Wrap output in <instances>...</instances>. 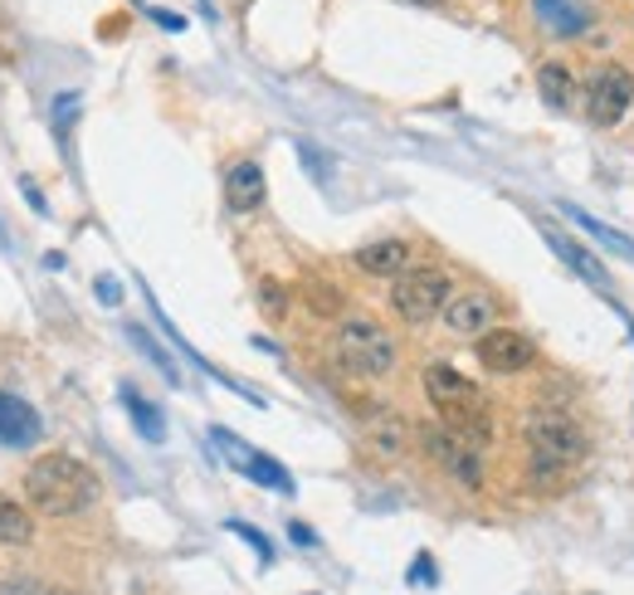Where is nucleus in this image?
I'll use <instances>...</instances> for the list:
<instances>
[{
  "instance_id": "obj_20",
  "label": "nucleus",
  "mask_w": 634,
  "mask_h": 595,
  "mask_svg": "<svg viewBox=\"0 0 634 595\" xmlns=\"http://www.w3.org/2000/svg\"><path fill=\"white\" fill-rule=\"evenodd\" d=\"M0 542H10V547H29L35 542V522H29L25 508H15L5 493H0Z\"/></svg>"
},
{
  "instance_id": "obj_11",
  "label": "nucleus",
  "mask_w": 634,
  "mask_h": 595,
  "mask_svg": "<svg viewBox=\"0 0 634 595\" xmlns=\"http://www.w3.org/2000/svg\"><path fill=\"white\" fill-rule=\"evenodd\" d=\"M357 269L371 278H400L415 269V249L405 245V239H376V245H361L357 254Z\"/></svg>"
},
{
  "instance_id": "obj_8",
  "label": "nucleus",
  "mask_w": 634,
  "mask_h": 595,
  "mask_svg": "<svg viewBox=\"0 0 634 595\" xmlns=\"http://www.w3.org/2000/svg\"><path fill=\"white\" fill-rule=\"evenodd\" d=\"M474 357L493 376H523L537 361V347H533V337H523V332H513V328H488L483 337H478Z\"/></svg>"
},
{
  "instance_id": "obj_1",
  "label": "nucleus",
  "mask_w": 634,
  "mask_h": 595,
  "mask_svg": "<svg viewBox=\"0 0 634 595\" xmlns=\"http://www.w3.org/2000/svg\"><path fill=\"white\" fill-rule=\"evenodd\" d=\"M25 498L49 517H79L98 503V478L74 454H45L25 468Z\"/></svg>"
},
{
  "instance_id": "obj_21",
  "label": "nucleus",
  "mask_w": 634,
  "mask_h": 595,
  "mask_svg": "<svg viewBox=\"0 0 634 595\" xmlns=\"http://www.w3.org/2000/svg\"><path fill=\"white\" fill-rule=\"evenodd\" d=\"M298 294H303V302H308V312H313V318H337V312H342V294L332 284H322V278H303V288H298Z\"/></svg>"
},
{
  "instance_id": "obj_29",
  "label": "nucleus",
  "mask_w": 634,
  "mask_h": 595,
  "mask_svg": "<svg viewBox=\"0 0 634 595\" xmlns=\"http://www.w3.org/2000/svg\"><path fill=\"white\" fill-rule=\"evenodd\" d=\"M157 20H162V25H166V29H181V25H186V20H181V15H166V10H157Z\"/></svg>"
},
{
  "instance_id": "obj_31",
  "label": "nucleus",
  "mask_w": 634,
  "mask_h": 595,
  "mask_svg": "<svg viewBox=\"0 0 634 595\" xmlns=\"http://www.w3.org/2000/svg\"><path fill=\"white\" fill-rule=\"evenodd\" d=\"M59 595H74V591H59Z\"/></svg>"
},
{
  "instance_id": "obj_19",
  "label": "nucleus",
  "mask_w": 634,
  "mask_h": 595,
  "mask_svg": "<svg viewBox=\"0 0 634 595\" xmlns=\"http://www.w3.org/2000/svg\"><path fill=\"white\" fill-rule=\"evenodd\" d=\"M122 405H128V415L137 420V430L147 435L152 444H162V440H166V420H162V410H157L152 401H142V395L132 391V385H122Z\"/></svg>"
},
{
  "instance_id": "obj_14",
  "label": "nucleus",
  "mask_w": 634,
  "mask_h": 595,
  "mask_svg": "<svg viewBox=\"0 0 634 595\" xmlns=\"http://www.w3.org/2000/svg\"><path fill=\"white\" fill-rule=\"evenodd\" d=\"M415 435H420V425H410V420H405V415H396V410L371 415V425H367V444L376 449L381 459H400L405 449H410Z\"/></svg>"
},
{
  "instance_id": "obj_30",
  "label": "nucleus",
  "mask_w": 634,
  "mask_h": 595,
  "mask_svg": "<svg viewBox=\"0 0 634 595\" xmlns=\"http://www.w3.org/2000/svg\"><path fill=\"white\" fill-rule=\"evenodd\" d=\"M415 5H444V0H415Z\"/></svg>"
},
{
  "instance_id": "obj_23",
  "label": "nucleus",
  "mask_w": 634,
  "mask_h": 595,
  "mask_svg": "<svg viewBox=\"0 0 634 595\" xmlns=\"http://www.w3.org/2000/svg\"><path fill=\"white\" fill-rule=\"evenodd\" d=\"M230 532H235V537H244L249 547L259 551V561H264V567H268V561H274V547H268V537H264V532H254V527H249V522H230Z\"/></svg>"
},
{
  "instance_id": "obj_3",
  "label": "nucleus",
  "mask_w": 634,
  "mask_h": 595,
  "mask_svg": "<svg viewBox=\"0 0 634 595\" xmlns=\"http://www.w3.org/2000/svg\"><path fill=\"white\" fill-rule=\"evenodd\" d=\"M337 361L357 376H386L396 367V337L376 318H342L337 322Z\"/></svg>"
},
{
  "instance_id": "obj_18",
  "label": "nucleus",
  "mask_w": 634,
  "mask_h": 595,
  "mask_svg": "<svg viewBox=\"0 0 634 595\" xmlns=\"http://www.w3.org/2000/svg\"><path fill=\"white\" fill-rule=\"evenodd\" d=\"M561 215H566L571 225H581L586 229L590 239H596V245H606L610 254H620V259H634V239H625L620 235V229H610V225H600L596 215H586V211H576V205H561Z\"/></svg>"
},
{
  "instance_id": "obj_22",
  "label": "nucleus",
  "mask_w": 634,
  "mask_h": 595,
  "mask_svg": "<svg viewBox=\"0 0 634 595\" xmlns=\"http://www.w3.org/2000/svg\"><path fill=\"white\" fill-rule=\"evenodd\" d=\"M254 294H259V308H264V318H274V322H284L288 318V288L278 284V278H259L254 284Z\"/></svg>"
},
{
  "instance_id": "obj_2",
  "label": "nucleus",
  "mask_w": 634,
  "mask_h": 595,
  "mask_svg": "<svg viewBox=\"0 0 634 595\" xmlns=\"http://www.w3.org/2000/svg\"><path fill=\"white\" fill-rule=\"evenodd\" d=\"M424 395H430V405L440 410V425H450L459 440H469L474 449L493 444V415H488L483 391H478L469 376L434 361V367H424Z\"/></svg>"
},
{
  "instance_id": "obj_16",
  "label": "nucleus",
  "mask_w": 634,
  "mask_h": 595,
  "mask_svg": "<svg viewBox=\"0 0 634 595\" xmlns=\"http://www.w3.org/2000/svg\"><path fill=\"white\" fill-rule=\"evenodd\" d=\"M537 93H542V103L552 112H571V108H576V74L552 59V64L537 69Z\"/></svg>"
},
{
  "instance_id": "obj_13",
  "label": "nucleus",
  "mask_w": 634,
  "mask_h": 595,
  "mask_svg": "<svg viewBox=\"0 0 634 595\" xmlns=\"http://www.w3.org/2000/svg\"><path fill=\"white\" fill-rule=\"evenodd\" d=\"M264 166L259 162H235L230 171H225V205H230L235 215H249L264 205Z\"/></svg>"
},
{
  "instance_id": "obj_15",
  "label": "nucleus",
  "mask_w": 634,
  "mask_h": 595,
  "mask_svg": "<svg viewBox=\"0 0 634 595\" xmlns=\"http://www.w3.org/2000/svg\"><path fill=\"white\" fill-rule=\"evenodd\" d=\"M542 235H547V245H552L557 254H561V264H571L581 278H586V284H596V288H600V284L610 278V274H606V264H600V259L590 254V249L581 245L576 235H561V229H552V225H542Z\"/></svg>"
},
{
  "instance_id": "obj_10",
  "label": "nucleus",
  "mask_w": 634,
  "mask_h": 595,
  "mask_svg": "<svg viewBox=\"0 0 634 595\" xmlns=\"http://www.w3.org/2000/svg\"><path fill=\"white\" fill-rule=\"evenodd\" d=\"M444 328L454 332V337H483L488 328H493V318H498V302L488 298V294H459V298H450L444 302Z\"/></svg>"
},
{
  "instance_id": "obj_24",
  "label": "nucleus",
  "mask_w": 634,
  "mask_h": 595,
  "mask_svg": "<svg viewBox=\"0 0 634 595\" xmlns=\"http://www.w3.org/2000/svg\"><path fill=\"white\" fill-rule=\"evenodd\" d=\"M132 337H137V342H142V352H147V357H152V361H157V367L166 371V381H181V371H176V367H171V357H166V352H162V347H157V342H152V337H147V332H142V328H132Z\"/></svg>"
},
{
  "instance_id": "obj_9",
  "label": "nucleus",
  "mask_w": 634,
  "mask_h": 595,
  "mask_svg": "<svg viewBox=\"0 0 634 595\" xmlns=\"http://www.w3.org/2000/svg\"><path fill=\"white\" fill-rule=\"evenodd\" d=\"M211 440L225 449V454L235 459L239 464V474L244 478H254V484H264V488H278V493H288V488H294V478L284 474V468H278V459H268V454H259V449H249V444H239L230 430H220V425H215L211 430Z\"/></svg>"
},
{
  "instance_id": "obj_7",
  "label": "nucleus",
  "mask_w": 634,
  "mask_h": 595,
  "mask_svg": "<svg viewBox=\"0 0 634 595\" xmlns=\"http://www.w3.org/2000/svg\"><path fill=\"white\" fill-rule=\"evenodd\" d=\"M523 435H527V449H533V454H552V459H561V464H576V459H586V449H590L586 430H581L571 415H557V410L533 415Z\"/></svg>"
},
{
  "instance_id": "obj_6",
  "label": "nucleus",
  "mask_w": 634,
  "mask_h": 595,
  "mask_svg": "<svg viewBox=\"0 0 634 595\" xmlns=\"http://www.w3.org/2000/svg\"><path fill=\"white\" fill-rule=\"evenodd\" d=\"M630 103H634V74H630V69L606 64V69H596V74H590V83H586V112H590V122H596V128H615V122H625Z\"/></svg>"
},
{
  "instance_id": "obj_28",
  "label": "nucleus",
  "mask_w": 634,
  "mask_h": 595,
  "mask_svg": "<svg viewBox=\"0 0 634 595\" xmlns=\"http://www.w3.org/2000/svg\"><path fill=\"white\" fill-rule=\"evenodd\" d=\"M98 298H103V302H118V298H122V288L112 284V278H103V284H98Z\"/></svg>"
},
{
  "instance_id": "obj_25",
  "label": "nucleus",
  "mask_w": 634,
  "mask_h": 595,
  "mask_svg": "<svg viewBox=\"0 0 634 595\" xmlns=\"http://www.w3.org/2000/svg\"><path fill=\"white\" fill-rule=\"evenodd\" d=\"M0 595H59V591L39 586V581H29V576H10V581H0Z\"/></svg>"
},
{
  "instance_id": "obj_17",
  "label": "nucleus",
  "mask_w": 634,
  "mask_h": 595,
  "mask_svg": "<svg viewBox=\"0 0 634 595\" xmlns=\"http://www.w3.org/2000/svg\"><path fill=\"white\" fill-rule=\"evenodd\" d=\"M571 484V464H561V459H552V454H533L527 459V488L533 493H561V488Z\"/></svg>"
},
{
  "instance_id": "obj_26",
  "label": "nucleus",
  "mask_w": 634,
  "mask_h": 595,
  "mask_svg": "<svg viewBox=\"0 0 634 595\" xmlns=\"http://www.w3.org/2000/svg\"><path fill=\"white\" fill-rule=\"evenodd\" d=\"M410 581H420V586H434V561H430V557H415Z\"/></svg>"
},
{
  "instance_id": "obj_5",
  "label": "nucleus",
  "mask_w": 634,
  "mask_h": 595,
  "mask_svg": "<svg viewBox=\"0 0 634 595\" xmlns=\"http://www.w3.org/2000/svg\"><path fill=\"white\" fill-rule=\"evenodd\" d=\"M420 444H424V454L454 478V484L483 488V454H478L469 440H459L450 425H420Z\"/></svg>"
},
{
  "instance_id": "obj_27",
  "label": "nucleus",
  "mask_w": 634,
  "mask_h": 595,
  "mask_svg": "<svg viewBox=\"0 0 634 595\" xmlns=\"http://www.w3.org/2000/svg\"><path fill=\"white\" fill-rule=\"evenodd\" d=\"M288 537H294V542H303V547H318L313 527H303V522H288Z\"/></svg>"
},
{
  "instance_id": "obj_32",
  "label": "nucleus",
  "mask_w": 634,
  "mask_h": 595,
  "mask_svg": "<svg viewBox=\"0 0 634 595\" xmlns=\"http://www.w3.org/2000/svg\"><path fill=\"white\" fill-rule=\"evenodd\" d=\"M630 332H634V318H630Z\"/></svg>"
},
{
  "instance_id": "obj_4",
  "label": "nucleus",
  "mask_w": 634,
  "mask_h": 595,
  "mask_svg": "<svg viewBox=\"0 0 634 595\" xmlns=\"http://www.w3.org/2000/svg\"><path fill=\"white\" fill-rule=\"evenodd\" d=\"M444 302H450V274H444V269H410V274H400L396 288H391V308H396L405 322H415V328L440 318Z\"/></svg>"
},
{
  "instance_id": "obj_12",
  "label": "nucleus",
  "mask_w": 634,
  "mask_h": 595,
  "mask_svg": "<svg viewBox=\"0 0 634 595\" xmlns=\"http://www.w3.org/2000/svg\"><path fill=\"white\" fill-rule=\"evenodd\" d=\"M39 440V415L29 401L0 391V449H29Z\"/></svg>"
}]
</instances>
